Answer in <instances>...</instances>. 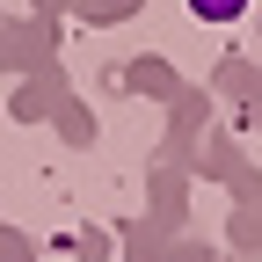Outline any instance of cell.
<instances>
[{
  "instance_id": "cell-1",
  "label": "cell",
  "mask_w": 262,
  "mask_h": 262,
  "mask_svg": "<svg viewBox=\"0 0 262 262\" xmlns=\"http://www.w3.org/2000/svg\"><path fill=\"white\" fill-rule=\"evenodd\" d=\"M189 8L204 15V22H241V15H248V0H189Z\"/></svg>"
}]
</instances>
